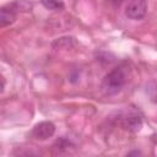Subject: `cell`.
<instances>
[{
	"label": "cell",
	"instance_id": "cell-3",
	"mask_svg": "<svg viewBox=\"0 0 157 157\" xmlns=\"http://www.w3.org/2000/svg\"><path fill=\"white\" fill-rule=\"evenodd\" d=\"M55 132V125L52 121L44 120L34 125V128L31 131V136L36 140H47L52 137Z\"/></svg>",
	"mask_w": 157,
	"mask_h": 157
},
{
	"label": "cell",
	"instance_id": "cell-7",
	"mask_svg": "<svg viewBox=\"0 0 157 157\" xmlns=\"http://www.w3.org/2000/svg\"><path fill=\"white\" fill-rule=\"evenodd\" d=\"M42 5L53 11H60L64 9V2L61 0H42Z\"/></svg>",
	"mask_w": 157,
	"mask_h": 157
},
{
	"label": "cell",
	"instance_id": "cell-8",
	"mask_svg": "<svg viewBox=\"0 0 157 157\" xmlns=\"http://www.w3.org/2000/svg\"><path fill=\"white\" fill-rule=\"evenodd\" d=\"M109 1H110V2H113V4H118V5H119L123 0H109Z\"/></svg>",
	"mask_w": 157,
	"mask_h": 157
},
{
	"label": "cell",
	"instance_id": "cell-4",
	"mask_svg": "<svg viewBox=\"0 0 157 157\" xmlns=\"http://www.w3.org/2000/svg\"><path fill=\"white\" fill-rule=\"evenodd\" d=\"M120 124L125 130L131 131V132H136L142 126V118L139 113L131 110V112L125 113L120 118Z\"/></svg>",
	"mask_w": 157,
	"mask_h": 157
},
{
	"label": "cell",
	"instance_id": "cell-6",
	"mask_svg": "<svg viewBox=\"0 0 157 157\" xmlns=\"http://www.w3.org/2000/svg\"><path fill=\"white\" fill-rule=\"evenodd\" d=\"M16 12L17 11H29L32 9V2L28 0H15L12 4H9Z\"/></svg>",
	"mask_w": 157,
	"mask_h": 157
},
{
	"label": "cell",
	"instance_id": "cell-1",
	"mask_svg": "<svg viewBox=\"0 0 157 157\" xmlns=\"http://www.w3.org/2000/svg\"><path fill=\"white\" fill-rule=\"evenodd\" d=\"M128 82V70L125 66H118L110 70L102 81V90L105 94L118 93Z\"/></svg>",
	"mask_w": 157,
	"mask_h": 157
},
{
	"label": "cell",
	"instance_id": "cell-5",
	"mask_svg": "<svg viewBox=\"0 0 157 157\" xmlns=\"http://www.w3.org/2000/svg\"><path fill=\"white\" fill-rule=\"evenodd\" d=\"M16 17H17V12L10 5L2 6L1 11H0V26L6 27V26L12 25L15 22Z\"/></svg>",
	"mask_w": 157,
	"mask_h": 157
},
{
	"label": "cell",
	"instance_id": "cell-2",
	"mask_svg": "<svg viewBox=\"0 0 157 157\" xmlns=\"http://www.w3.org/2000/svg\"><path fill=\"white\" fill-rule=\"evenodd\" d=\"M147 12L146 0H129L126 2L124 13L130 20H141Z\"/></svg>",
	"mask_w": 157,
	"mask_h": 157
}]
</instances>
